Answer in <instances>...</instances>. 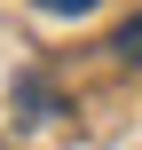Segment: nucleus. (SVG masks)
Listing matches in <instances>:
<instances>
[{
	"instance_id": "1",
	"label": "nucleus",
	"mask_w": 142,
	"mask_h": 150,
	"mask_svg": "<svg viewBox=\"0 0 142 150\" xmlns=\"http://www.w3.org/2000/svg\"><path fill=\"white\" fill-rule=\"evenodd\" d=\"M111 47H119L126 63H142V16H134V24H119V40H111Z\"/></svg>"
},
{
	"instance_id": "2",
	"label": "nucleus",
	"mask_w": 142,
	"mask_h": 150,
	"mask_svg": "<svg viewBox=\"0 0 142 150\" xmlns=\"http://www.w3.org/2000/svg\"><path fill=\"white\" fill-rule=\"evenodd\" d=\"M40 8H47V16H87L95 0H40Z\"/></svg>"
}]
</instances>
